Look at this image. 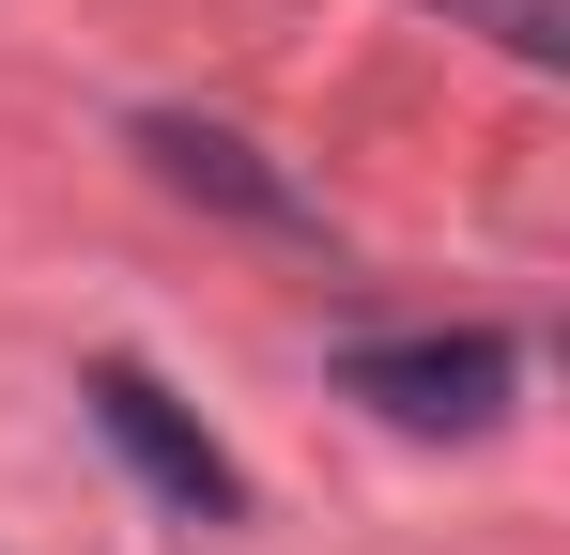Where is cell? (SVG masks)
<instances>
[{"label":"cell","instance_id":"cell-1","mask_svg":"<svg viewBox=\"0 0 570 555\" xmlns=\"http://www.w3.org/2000/svg\"><path fill=\"white\" fill-rule=\"evenodd\" d=\"M78 401H94V432L139 463V478H155L186 525H247V478H232V448H216V432H200V417H186V401H170L139 356H94V370H78Z\"/></svg>","mask_w":570,"mask_h":555},{"label":"cell","instance_id":"cell-2","mask_svg":"<svg viewBox=\"0 0 570 555\" xmlns=\"http://www.w3.org/2000/svg\"><path fill=\"white\" fill-rule=\"evenodd\" d=\"M340 386H355L371 417H401V432H478V417H509L524 356H509L493 324H463V340H355Z\"/></svg>","mask_w":570,"mask_h":555},{"label":"cell","instance_id":"cell-3","mask_svg":"<svg viewBox=\"0 0 570 555\" xmlns=\"http://www.w3.org/2000/svg\"><path fill=\"white\" fill-rule=\"evenodd\" d=\"M139 155L186 185V201L247 216V232H324V201H308L293 171H263V139H232V124H139Z\"/></svg>","mask_w":570,"mask_h":555},{"label":"cell","instance_id":"cell-4","mask_svg":"<svg viewBox=\"0 0 570 555\" xmlns=\"http://www.w3.org/2000/svg\"><path fill=\"white\" fill-rule=\"evenodd\" d=\"M448 16H478V31H509L524 62H556V47H570V31H556V0H448Z\"/></svg>","mask_w":570,"mask_h":555}]
</instances>
